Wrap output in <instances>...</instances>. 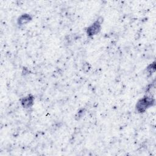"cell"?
I'll return each mask as SVG.
<instances>
[{"label":"cell","mask_w":156,"mask_h":156,"mask_svg":"<svg viewBox=\"0 0 156 156\" xmlns=\"http://www.w3.org/2000/svg\"><path fill=\"white\" fill-rule=\"evenodd\" d=\"M154 102V99L151 97L144 96L137 102L136 109L138 112L143 113L153 104Z\"/></svg>","instance_id":"1"},{"label":"cell","mask_w":156,"mask_h":156,"mask_svg":"<svg viewBox=\"0 0 156 156\" xmlns=\"http://www.w3.org/2000/svg\"><path fill=\"white\" fill-rule=\"evenodd\" d=\"M101 23L99 20H97L87 29V34L89 37H92L97 34L101 30Z\"/></svg>","instance_id":"2"},{"label":"cell","mask_w":156,"mask_h":156,"mask_svg":"<svg viewBox=\"0 0 156 156\" xmlns=\"http://www.w3.org/2000/svg\"><path fill=\"white\" fill-rule=\"evenodd\" d=\"M34 96L31 95H28L26 97H24L21 99V104L24 108H29L32 106V105L34 104Z\"/></svg>","instance_id":"3"},{"label":"cell","mask_w":156,"mask_h":156,"mask_svg":"<svg viewBox=\"0 0 156 156\" xmlns=\"http://www.w3.org/2000/svg\"><path fill=\"white\" fill-rule=\"evenodd\" d=\"M32 20L30 15L29 14L21 15L18 19V24L19 25H24L29 23Z\"/></svg>","instance_id":"4"}]
</instances>
